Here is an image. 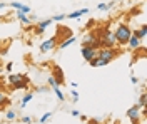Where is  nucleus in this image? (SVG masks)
<instances>
[{
  "mask_svg": "<svg viewBox=\"0 0 147 124\" xmlns=\"http://www.w3.org/2000/svg\"><path fill=\"white\" fill-rule=\"evenodd\" d=\"M119 56V50L115 47H102L97 50V67H104L109 62H112L114 59Z\"/></svg>",
  "mask_w": 147,
  "mask_h": 124,
  "instance_id": "nucleus-1",
  "label": "nucleus"
},
{
  "mask_svg": "<svg viewBox=\"0 0 147 124\" xmlns=\"http://www.w3.org/2000/svg\"><path fill=\"white\" fill-rule=\"evenodd\" d=\"M114 35H115L117 44H120V45H127L129 39H130V35H132V30H130V27H129L127 24H120V25H117V29L114 30Z\"/></svg>",
  "mask_w": 147,
  "mask_h": 124,
  "instance_id": "nucleus-2",
  "label": "nucleus"
},
{
  "mask_svg": "<svg viewBox=\"0 0 147 124\" xmlns=\"http://www.w3.org/2000/svg\"><path fill=\"white\" fill-rule=\"evenodd\" d=\"M9 84L12 89H27L28 84H30V79H28L25 74H10L9 76Z\"/></svg>",
  "mask_w": 147,
  "mask_h": 124,
  "instance_id": "nucleus-3",
  "label": "nucleus"
},
{
  "mask_svg": "<svg viewBox=\"0 0 147 124\" xmlns=\"http://www.w3.org/2000/svg\"><path fill=\"white\" fill-rule=\"evenodd\" d=\"M99 42H100V49L102 47H115L117 45V40H115V35H114V32L107 29H104V34L99 35Z\"/></svg>",
  "mask_w": 147,
  "mask_h": 124,
  "instance_id": "nucleus-4",
  "label": "nucleus"
},
{
  "mask_svg": "<svg viewBox=\"0 0 147 124\" xmlns=\"http://www.w3.org/2000/svg\"><path fill=\"white\" fill-rule=\"evenodd\" d=\"M57 44H59V37H57V35L47 39V40H44V42L40 44V52H49V50H52V49L57 47Z\"/></svg>",
  "mask_w": 147,
  "mask_h": 124,
  "instance_id": "nucleus-5",
  "label": "nucleus"
},
{
  "mask_svg": "<svg viewBox=\"0 0 147 124\" xmlns=\"http://www.w3.org/2000/svg\"><path fill=\"white\" fill-rule=\"evenodd\" d=\"M80 54H82L84 60H85V62H89L90 59L97 57V49L90 47V45H82V47H80Z\"/></svg>",
  "mask_w": 147,
  "mask_h": 124,
  "instance_id": "nucleus-6",
  "label": "nucleus"
},
{
  "mask_svg": "<svg viewBox=\"0 0 147 124\" xmlns=\"http://www.w3.org/2000/svg\"><path fill=\"white\" fill-rule=\"evenodd\" d=\"M127 117L132 121L134 124L139 123V119H140V106L139 104H134L130 109H127Z\"/></svg>",
  "mask_w": 147,
  "mask_h": 124,
  "instance_id": "nucleus-7",
  "label": "nucleus"
},
{
  "mask_svg": "<svg viewBox=\"0 0 147 124\" xmlns=\"http://www.w3.org/2000/svg\"><path fill=\"white\" fill-rule=\"evenodd\" d=\"M50 24H52V19H45V20H42V22H38V25L35 27V34L37 35H42Z\"/></svg>",
  "mask_w": 147,
  "mask_h": 124,
  "instance_id": "nucleus-8",
  "label": "nucleus"
},
{
  "mask_svg": "<svg viewBox=\"0 0 147 124\" xmlns=\"http://www.w3.org/2000/svg\"><path fill=\"white\" fill-rule=\"evenodd\" d=\"M15 17L22 22V25H32V20H30V17H28L27 14H24L22 10H17V12H15Z\"/></svg>",
  "mask_w": 147,
  "mask_h": 124,
  "instance_id": "nucleus-9",
  "label": "nucleus"
},
{
  "mask_svg": "<svg viewBox=\"0 0 147 124\" xmlns=\"http://www.w3.org/2000/svg\"><path fill=\"white\" fill-rule=\"evenodd\" d=\"M140 44H142V40H140V39H137L134 34L130 35V39H129V42H127L129 49H132V50H137V49H140Z\"/></svg>",
  "mask_w": 147,
  "mask_h": 124,
  "instance_id": "nucleus-10",
  "label": "nucleus"
},
{
  "mask_svg": "<svg viewBox=\"0 0 147 124\" xmlns=\"http://www.w3.org/2000/svg\"><path fill=\"white\" fill-rule=\"evenodd\" d=\"M59 82V86L60 84H64V70H62V67H59V66H55L54 67V76H52Z\"/></svg>",
  "mask_w": 147,
  "mask_h": 124,
  "instance_id": "nucleus-11",
  "label": "nucleus"
},
{
  "mask_svg": "<svg viewBox=\"0 0 147 124\" xmlns=\"http://www.w3.org/2000/svg\"><path fill=\"white\" fill-rule=\"evenodd\" d=\"M75 40H77V37H75V35H69V37H65L64 40L60 42V44H57V45H59L60 49H67L69 45H72Z\"/></svg>",
  "mask_w": 147,
  "mask_h": 124,
  "instance_id": "nucleus-12",
  "label": "nucleus"
},
{
  "mask_svg": "<svg viewBox=\"0 0 147 124\" xmlns=\"http://www.w3.org/2000/svg\"><path fill=\"white\" fill-rule=\"evenodd\" d=\"M85 14H89V9H80V10H75L72 14H65V17H69V19H80L82 15Z\"/></svg>",
  "mask_w": 147,
  "mask_h": 124,
  "instance_id": "nucleus-13",
  "label": "nucleus"
},
{
  "mask_svg": "<svg viewBox=\"0 0 147 124\" xmlns=\"http://www.w3.org/2000/svg\"><path fill=\"white\" fill-rule=\"evenodd\" d=\"M132 34H134V35H136L137 39H140V40H144V39H146V35H147V25H140V29L134 30Z\"/></svg>",
  "mask_w": 147,
  "mask_h": 124,
  "instance_id": "nucleus-14",
  "label": "nucleus"
},
{
  "mask_svg": "<svg viewBox=\"0 0 147 124\" xmlns=\"http://www.w3.org/2000/svg\"><path fill=\"white\" fill-rule=\"evenodd\" d=\"M9 104H10L9 96L3 92V89H0V109H3L5 106H9Z\"/></svg>",
  "mask_w": 147,
  "mask_h": 124,
  "instance_id": "nucleus-15",
  "label": "nucleus"
},
{
  "mask_svg": "<svg viewBox=\"0 0 147 124\" xmlns=\"http://www.w3.org/2000/svg\"><path fill=\"white\" fill-rule=\"evenodd\" d=\"M32 99H34V94H32V92H27V94L22 97V101H20V107L24 109V107H25V106H27L28 102L32 101Z\"/></svg>",
  "mask_w": 147,
  "mask_h": 124,
  "instance_id": "nucleus-16",
  "label": "nucleus"
},
{
  "mask_svg": "<svg viewBox=\"0 0 147 124\" xmlns=\"http://www.w3.org/2000/svg\"><path fill=\"white\" fill-rule=\"evenodd\" d=\"M5 117H7V121H15V119H17V112H15V109H9V111L5 112Z\"/></svg>",
  "mask_w": 147,
  "mask_h": 124,
  "instance_id": "nucleus-17",
  "label": "nucleus"
},
{
  "mask_svg": "<svg viewBox=\"0 0 147 124\" xmlns=\"http://www.w3.org/2000/svg\"><path fill=\"white\" fill-rule=\"evenodd\" d=\"M54 92H55V97H57V99H59V101H64V99H65L64 92H62V91H60V86L54 87Z\"/></svg>",
  "mask_w": 147,
  "mask_h": 124,
  "instance_id": "nucleus-18",
  "label": "nucleus"
},
{
  "mask_svg": "<svg viewBox=\"0 0 147 124\" xmlns=\"http://www.w3.org/2000/svg\"><path fill=\"white\" fill-rule=\"evenodd\" d=\"M146 97H147L146 92H142V94L139 96V102H137V104L140 106V107H146Z\"/></svg>",
  "mask_w": 147,
  "mask_h": 124,
  "instance_id": "nucleus-19",
  "label": "nucleus"
},
{
  "mask_svg": "<svg viewBox=\"0 0 147 124\" xmlns=\"http://www.w3.org/2000/svg\"><path fill=\"white\" fill-rule=\"evenodd\" d=\"M112 5H114V2H110V3H99V5H97V9H99V10H109Z\"/></svg>",
  "mask_w": 147,
  "mask_h": 124,
  "instance_id": "nucleus-20",
  "label": "nucleus"
},
{
  "mask_svg": "<svg viewBox=\"0 0 147 124\" xmlns=\"http://www.w3.org/2000/svg\"><path fill=\"white\" fill-rule=\"evenodd\" d=\"M64 19H65V14H57V15L52 17V22H62Z\"/></svg>",
  "mask_w": 147,
  "mask_h": 124,
  "instance_id": "nucleus-21",
  "label": "nucleus"
},
{
  "mask_svg": "<svg viewBox=\"0 0 147 124\" xmlns=\"http://www.w3.org/2000/svg\"><path fill=\"white\" fill-rule=\"evenodd\" d=\"M47 82H49V86L52 87V89H54V87H57V86H59V82H57V81H55V79H54V77H52V76H50V77H49V79H47Z\"/></svg>",
  "mask_w": 147,
  "mask_h": 124,
  "instance_id": "nucleus-22",
  "label": "nucleus"
},
{
  "mask_svg": "<svg viewBox=\"0 0 147 124\" xmlns=\"http://www.w3.org/2000/svg\"><path fill=\"white\" fill-rule=\"evenodd\" d=\"M50 117H52V112H45L44 116H40V119H38V121H40V123H47Z\"/></svg>",
  "mask_w": 147,
  "mask_h": 124,
  "instance_id": "nucleus-23",
  "label": "nucleus"
},
{
  "mask_svg": "<svg viewBox=\"0 0 147 124\" xmlns=\"http://www.w3.org/2000/svg\"><path fill=\"white\" fill-rule=\"evenodd\" d=\"M10 5H12L15 10H22V7H24V3H20V2H12Z\"/></svg>",
  "mask_w": 147,
  "mask_h": 124,
  "instance_id": "nucleus-24",
  "label": "nucleus"
},
{
  "mask_svg": "<svg viewBox=\"0 0 147 124\" xmlns=\"http://www.w3.org/2000/svg\"><path fill=\"white\" fill-rule=\"evenodd\" d=\"M22 123L24 124H32V117H30V116H24V117H22Z\"/></svg>",
  "mask_w": 147,
  "mask_h": 124,
  "instance_id": "nucleus-25",
  "label": "nucleus"
},
{
  "mask_svg": "<svg viewBox=\"0 0 147 124\" xmlns=\"http://www.w3.org/2000/svg\"><path fill=\"white\" fill-rule=\"evenodd\" d=\"M70 94H72V101L74 102H77V101H79V92H77V91H72Z\"/></svg>",
  "mask_w": 147,
  "mask_h": 124,
  "instance_id": "nucleus-26",
  "label": "nucleus"
},
{
  "mask_svg": "<svg viewBox=\"0 0 147 124\" xmlns=\"http://www.w3.org/2000/svg\"><path fill=\"white\" fill-rule=\"evenodd\" d=\"M22 12H24V14H30L32 10H30V7H28V5H24V7H22Z\"/></svg>",
  "mask_w": 147,
  "mask_h": 124,
  "instance_id": "nucleus-27",
  "label": "nucleus"
},
{
  "mask_svg": "<svg viewBox=\"0 0 147 124\" xmlns=\"http://www.w3.org/2000/svg\"><path fill=\"white\" fill-rule=\"evenodd\" d=\"M130 82H132V84L136 86V84H139V79H137L136 76H132V77H130Z\"/></svg>",
  "mask_w": 147,
  "mask_h": 124,
  "instance_id": "nucleus-28",
  "label": "nucleus"
},
{
  "mask_svg": "<svg viewBox=\"0 0 147 124\" xmlns=\"http://www.w3.org/2000/svg\"><path fill=\"white\" fill-rule=\"evenodd\" d=\"M70 114H72V116H79V114H80V112H79L77 109H72V111H70Z\"/></svg>",
  "mask_w": 147,
  "mask_h": 124,
  "instance_id": "nucleus-29",
  "label": "nucleus"
},
{
  "mask_svg": "<svg viewBox=\"0 0 147 124\" xmlns=\"http://www.w3.org/2000/svg\"><path fill=\"white\" fill-rule=\"evenodd\" d=\"M5 69H7V70H9V72H12V62H9V64H7V66H5Z\"/></svg>",
  "mask_w": 147,
  "mask_h": 124,
  "instance_id": "nucleus-30",
  "label": "nucleus"
},
{
  "mask_svg": "<svg viewBox=\"0 0 147 124\" xmlns=\"http://www.w3.org/2000/svg\"><path fill=\"white\" fill-rule=\"evenodd\" d=\"M7 7V3H3V2H0V9H5Z\"/></svg>",
  "mask_w": 147,
  "mask_h": 124,
  "instance_id": "nucleus-31",
  "label": "nucleus"
},
{
  "mask_svg": "<svg viewBox=\"0 0 147 124\" xmlns=\"http://www.w3.org/2000/svg\"><path fill=\"white\" fill-rule=\"evenodd\" d=\"M0 86H2V79H0Z\"/></svg>",
  "mask_w": 147,
  "mask_h": 124,
  "instance_id": "nucleus-32",
  "label": "nucleus"
}]
</instances>
